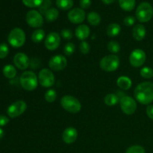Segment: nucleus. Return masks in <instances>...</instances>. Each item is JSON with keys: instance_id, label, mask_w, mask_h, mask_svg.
<instances>
[{"instance_id": "obj_1", "label": "nucleus", "mask_w": 153, "mask_h": 153, "mask_svg": "<svg viewBox=\"0 0 153 153\" xmlns=\"http://www.w3.org/2000/svg\"><path fill=\"white\" fill-rule=\"evenodd\" d=\"M134 96L136 100L142 105H149L153 102V83L143 82L135 88Z\"/></svg>"}, {"instance_id": "obj_2", "label": "nucleus", "mask_w": 153, "mask_h": 153, "mask_svg": "<svg viewBox=\"0 0 153 153\" xmlns=\"http://www.w3.org/2000/svg\"><path fill=\"white\" fill-rule=\"evenodd\" d=\"M19 83L24 90L27 91H33L38 85V78L32 71H25L20 76Z\"/></svg>"}, {"instance_id": "obj_3", "label": "nucleus", "mask_w": 153, "mask_h": 153, "mask_svg": "<svg viewBox=\"0 0 153 153\" xmlns=\"http://www.w3.org/2000/svg\"><path fill=\"white\" fill-rule=\"evenodd\" d=\"M61 105L63 108L71 114H77L82 109L80 101L76 97L70 95H66L61 100Z\"/></svg>"}, {"instance_id": "obj_4", "label": "nucleus", "mask_w": 153, "mask_h": 153, "mask_svg": "<svg viewBox=\"0 0 153 153\" xmlns=\"http://www.w3.org/2000/svg\"><path fill=\"white\" fill-rule=\"evenodd\" d=\"M136 17L140 22H147L153 16V7L149 2H141L136 9Z\"/></svg>"}, {"instance_id": "obj_5", "label": "nucleus", "mask_w": 153, "mask_h": 153, "mask_svg": "<svg viewBox=\"0 0 153 153\" xmlns=\"http://www.w3.org/2000/svg\"><path fill=\"white\" fill-rule=\"evenodd\" d=\"M25 39L26 37L25 31L20 28H14L12 29L7 36V41L13 48L22 47L25 44Z\"/></svg>"}, {"instance_id": "obj_6", "label": "nucleus", "mask_w": 153, "mask_h": 153, "mask_svg": "<svg viewBox=\"0 0 153 153\" xmlns=\"http://www.w3.org/2000/svg\"><path fill=\"white\" fill-rule=\"evenodd\" d=\"M120 58L116 55H108L105 56L101 59L100 66L101 69L108 73L116 71L120 66Z\"/></svg>"}, {"instance_id": "obj_7", "label": "nucleus", "mask_w": 153, "mask_h": 153, "mask_svg": "<svg viewBox=\"0 0 153 153\" xmlns=\"http://www.w3.org/2000/svg\"><path fill=\"white\" fill-rule=\"evenodd\" d=\"M120 108L126 115H132L137 110V102L131 97L124 96L120 100Z\"/></svg>"}, {"instance_id": "obj_8", "label": "nucleus", "mask_w": 153, "mask_h": 153, "mask_svg": "<svg viewBox=\"0 0 153 153\" xmlns=\"http://www.w3.org/2000/svg\"><path fill=\"white\" fill-rule=\"evenodd\" d=\"M38 83L43 88H51L55 84V76L49 69H42L38 74Z\"/></svg>"}, {"instance_id": "obj_9", "label": "nucleus", "mask_w": 153, "mask_h": 153, "mask_svg": "<svg viewBox=\"0 0 153 153\" xmlns=\"http://www.w3.org/2000/svg\"><path fill=\"white\" fill-rule=\"evenodd\" d=\"M27 109V104L23 100H17L12 103L7 108V114L11 118H15L22 115Z\"/></svg>"}, {"instance_id": "obj_10", "label": "nucleus", "mask_w": 153, "mask_h": 153, "mask_svg": "<svg viewBox=\"0 0 153 153\" xmlns=\"http://www.w3.org/2000/svg\"><path fill=\"white\" fill-rule=\"evenodd\" d=\"M26 22L32 28H40L43 24V17L41 13L36 10L28 11L25 16Z\"/></svg>"}, {"instance_id": "obj_11", "label": "nucleus", "mask_w": 153, "mask_h": 153, "mask_svg": "<svg viewBox=\"0 0 153 153\" xmlns=\"http://www.w3.org/2000/svg\"><path fill=\"white\" fill-rule=\"evenodd\" d=\"M146 59V53L140 49H134L129 55V63L133 67H140L143 66Z\"/></svg>"}, {"instance_id": "obj_12", "label": "nucleus", "mask_w": 153, "mask_h": 153, "mask_svg": "<svg viewBox=\"0 0 153 153\" xmlns=\"http://www.w3.org/2000/svg\"><path fill=\"white\" fill-rule=\"evenodd\" d=\"M67 61L64 55H57L52 57L49 61V67L53 71H61L66 68Z\"/></svg>"}, {"instance_id": "obj_13", "label": "nucleus", "mask_w": 153, "mask_h": 153, "mask_svg": "<svg viewBox=\"0 0 153 153\" xmlns=\"http://www.w3.org/2000/svg\"><path fill=\"white\" fill-rule=\"evenodd\" d=\"M61 37L57 32H50L45 39V46L49 51H55L59 47Z\"/></svg>"}, {"instance_id": "obj_14", "label": "nucleus", "mask_w": 153, "mask_h": 153, "mask_svg": "<svg viewBox=\"0 0 153 153\" xmlns=\"http://www.w3.org/2000/svg\"><path fill=\"white\" fill-rule=\"evenodd\" d=\"M68 19L73 24H80L84 22L86 17V13L83 9L76 7L70 10L67 14Z\"/></svg>"}, {"instance_id": "obj_15", "label": "nucleus", "mask_w": 153, "mask_h": 153, "mask_svg": "<svg viewBox=\"0 0 153 153\" xmlns=\"http://www.w3.org/2000/svg\"><path fill=\"white\" fill-rule=\"evenodd\" d=\"M14 65L21 70H25L28 69L30 66V60L28 57L22 52L16 53L13 57Z\"/></svg>"}, {"instance_id": "obj_16", "label": "nucleus", "mask_w": 153, "mask_h": 153, "mask_svg": "<svg viewBox=\"0 0 153 153\" xmlns=\"http://www.w3.org/2000/svg\"><path fill=\"white\" fill-rule=\"evenodd\" d=\"M78 137V131L73 127H68L64 131L62 134V139L67 144L73 143Z\"/></svg>"}, {"instance_id": "obj_17", "label": "nucleus", "mask_w": 153, "mask_h": 153, "mask_svg": "<svg viewBox=\"0 0 153 153\" xmlns=\"http://www.w3.org/2000/svg\"><path fill=\"white\" fill-rule=\"evenodd\" d=\"M90 34H91V29H90L89 26H88L87 25H85V24L79 25L76 28V31H75V35H76V37L79 40H82V41L86 40L90 36Z\"/></svg>"}, {"instance_id": "obj_18", "label": "nucleus", "mask_w": 153, "mask_h": 153, "mask_svg": "<svg viewBox=\"0 0 153 153\" xmlns=\"http://www.w3.org/2000/svg\"><path fill=\"white\" fill-rule=\"evenodd\" d=\"M146 34V28L142 24H137L132 29V36L137 41H141L145 38Z\"/></svg>"}, {"instance_id": "obj_19", "label": "nucleus", "mask_w": 153, "mask_h": 153, "mask_svg": "<svg viewBox=\"0 0 153 153\" xmlns=\"http://www.w3.org/2000/svg\"><path fill=\"white\" fill-rule=\"evenodd\" d=\"M117 85L120 89L127 91L131 88V85H132V82L128 76H121L117 80Z\"/></svg>"}, {"instance_id": "obj_20", "label": "nucleus", "mask_w": 153, "mask_h": 153, "mask_svg": "<svg viewBox=\"0 0 153 153\" xmlns=\"http://www.w3.org/2000/svg\"><path fill=\"white\" fill-rule=\"evenodd\" d=\"M121 31V27L119 24L117 23H111L109 24L108 26L106 29V33L107 35L111 37H114L119 35Z\"/></svg>"}, {"instance_id": "obj_21", "label": "nucleus", "mask_w": 153, "mask_h": 153, "mask_svg": "<svg viewBox=\"0 0 153 153\" xmlns=\"http://www.w3.org/2000/svg\"><path fill=\"white\" fill-rule=\"evenodd\" d=\"M88 22L93 26H97L101 22V16L97 12L91 11L87 16Z\"/></svg>"}, {"instance_id": "obj_22", "label": "nucleus", "mask_w": 153, "mask_h": 153, "mask_svg": "<svg viewBox=\"0 0 153 153\" xmlns=\"http://www.w3.org/2000/svg\"><path fill=\"white\" fill-rule=\"evenodd\" d=\"M119 4L121 8L126 11H131L135 7V0H119Z\"/></svg>"}, {"instance_id": "obj_23", "label": "nucleus", "mask_w": 153, "mask_h": 153, "mask_svg": "<svg viewBox=\"0 0 153 153\" xmlns=\"http://www.w3.org/2000/svg\"><path fill=\"white\" fill-rule=\"evenodd\" d=\"M2 73L4 77L7 78V79H11L16 76V70L11 64H7V65H5L3 67Z\"/></svg>"}, {"instance_id": "obj_24", "label": "nucleus", "mask_w": 153, "mask_h": 153, "mask_svg": "<svg viewBox=\"0 0 153 153\" xmlns=\"http://www.w3.org/2000/svg\"><path fill=\"white\" fill-rule=\"evenodd\" d=\"M44 15L46 21L49 22H54L58 19V16H59V11L55 7H51L46 12Z\"/></svg>"}, {"instance_id": "obj_25", "label": "nucleus", "mask_w": 153, "mask_h": 153, "mask_svg": "<svg viewBox=\"0 0 153 153\" xmlns=\"http://www.w3.org/2000/svg\"><path fill=\"white\" fill-rule=\"evenodd\" d=\"M45 36H46V33L43 29L41 28H38L36 29L35 31H33L32 34H31V40L35 43H39L44 39Z\"/></svg>"}, {"instance_id": "obj_26", "label": "nucleus", "mask_w": 153, "mask_h": 153, "mask_svg": "<svg viewBox=\"0 0 153 153\" xmlns=\"http://www.w3.org/2000/svg\"><path fill=\"white\" fill-rule=\"evenodd\" d=\"M56 5L61 10H70L73 6V0H56Z\"/></svg>"}, {"instance_id": "obj_27", "label": "nucleus", "mask_w": 153, "mask_h": 153, "mask_svg": "<svg viewBox=\"0 0 153 153\" xmlns=\"http://www.w3.org/2000/svg\"><path fill=\"white\" fill-rule=\"evenodd\" d=\"M119 100V98L117 95L114 94H108L105 97L104 102L108 106H114L117 104Z\"/></svg>"}, {"instance_id": "obj_28", "label": "nucleus", "mask_w": 153, "mask_h": 153, "mask_svg": "<svg viewBox=\"0 0 153 153\" xmlns=\"http://www.w3.org/2000/svg\"><path fill=\"white\" fill-rule=\"evenodd\" d=\"M45 100L49 103H52L56 100L57 92L53 89H49L46 91L44 95Z\"/></svg>"}, {"instance_id": "obj_29", "label": "nucleus", "mask_w": 153, "mask_h": 153, "mask_svg": "<svg viewBox=\"0 0 153 153\" xmlns=\"http://www.w3.org/2000/svg\"><path fill=\"white\" fill-rule=\"evenodd\" d=\"M107 48L109 52L113 54H117L120 51V45L115 40H111L109 42L107 45Z\"/></svg>"}, {"instance_id": "obj_30", "label": "nucleus", "mask_w": 153, "mask_h": 153, "mask_svg": "<svg viewBox=\"0 0 153 153\" xmlns=\"http://www.w3.org/2000/svg\"><path fill=\"white\" fill-rule=\"evenodd\" d=\"M43 1L44 0H22V3L26 7L34 8V7H40L43 4Z\"/></svg>"}, {"instance_id": "obj_31", "label": "nucleus", "mask_w": 153, "mask_h": 153, "mask_svg": "<svg viewBox=\"0 0 153 153\" xmlns=\"http://www.w3.org/2000/svg\"><path fill=\"white\" fill-rule=\"evenodd\" d=\"M140 76L144 79H152L153 78V69L149 67H144L140 70Z\"/></svg>"}, {"instance_id": "obj_32", "label": "nucleus", "mask_w": 153, "mask_h": 153, "mask_svg": "<svg viewBox=\"0 0 153 153\" xmlns=\"http://www.w3.org/2000/svg\"><path fill=\"white\" fill-rule=\"evenodd\" d=\"M76 51V45L72 42H69L64 46V52L67 56H70L73 55Z\"/></svg>"}, {"instance_id": "obj_33", "label": "nucleus", "mask_w": 153, "mask_h": 153, "mask_svg": "<svg viewBox=\"0 0 153 153\" xmlns=\"http://www.w3.org/2000/svg\"><path fill=\"white\" fill-rule=\"evenodd\" d=\"M126 153H146L143 146L140 145H134L127 149Z\"/></svg>"}, {"instance_id": "obj_34", "label": "nucleus", "mask_w": 153, "mask_h": 153, "mask_svg": "<svg viewBox=\"0 0 153 153\" xmlns=\"http://www.w3.org/2000/svg\"><path fill=\"white\" fill-rule=\"evenodd\" d=\"M79 50H80L81 53L83 54V55H87L90 52L91 50V46H90L89 43H88L85 40H83L79 44Z\"/></svg>"}, {"instance_id": "obj_35", "label": "nucleus", "mask_w": 153, "mask_h": 153, "mask_svg": "<svg viewBox=\"0 0 153 153\" xmlns=\"http://www.w3.org/2000/svg\"><path fill=\"white\" fill-rule=\"evenodd\" d=\"M9 53V47L6 43L0 44V59L5 58Z\"/></svg>"}, {"instance_id": "obj_36", "label": "nucleus", "mask_w": 153, "mask_h": 153, "mask_svg": "<svg viewBox=\"0 0 153 153\" xmlns=\"http://www.w3.org/2000/svg\"><path fill=\"white\" fill-rule=\"evenodd\" d=\"M61 37L64 39L67 40H71L73 37V33L71 30H70L69 28H64V29L61 30Z\"/></svg>"}, {"instance_id": "obj_37", "label": "nucleus", "mask_w": 153, "mask_h": 153, "mask_svg": "<svg viewBox=\"0 0 153 153\" xmlns=\"http://www.w3.org/2000/svg\"><path fill=\"white\" fill-rule=\"evenodd\" d=\"M51 4H52V3H51L50 0H44L43 4H41V6L39 7V10H40V13H43V14H45L46 12L49 9V7H50Z\"/></svg>"}, {"instance_id": "obj_38", "label": "nucleus", "mask_w": 153, "mask_h": 153, "mask_svg": "<svg viewBox=\"0 0 153 153\" xmlns=\"http://www.w3.org/2000/svg\"><path fill=\"white\" fill-rule=\"evenodd\" d=\"M135 17H134L133 16H127L126 17L124 18L123 19V23L126 26H131V25H134L135 23Z\"/></svg>"}, {"instance_id": "obj_39", "label": "nucleus", "mask_w": 153, "mask_h": 153, "mask_svg": "<svg viewBox=\"0 0 153 153\" xmlns=\"http://www.w3.org/2000/svg\"><path fill=\"white\" fill-rule=\"evenodd\" d=\"M79 4L82 9H88L91 5V0H80Z\"/></svg>"}, {"instance_id": "obj_40", "label": "nucleus", "mask_w": 153, "mask_h": 153, "mask_svg": "<svg viewBox=\"0 0 153 153\" xmlns=\"http://www.w3.org/2000/svg\"><path fill=\"white\" fill-rule=\"evenodd\" d=\"M9 123L8 117L4 115H0V127L4 126Z\"/></svg>"}, {"instance_id": "obj_41", "label": "nucleus", "mask_w": 153, "mask_h": 153, "mask_svg": "<svg viewBox=\"0 0 153 153\" xmlns=\"http://www.w3.org/2000/svg\"><path fill=\"white\" fill-rule=\"evenodd\" d=\"M146 114H147L148 117L149 119L152 120H153V105H148V107L146 108Z\"/></svg>"}, {"instance_id": "obj_42", "label": "nucleus", "mask_w": 153, "mask_h": 153, "mask_svg": "<svg viewBox=\"0 0 153 153\" xmlns=\"http://www.w3.org/2000/svg\"><path fill=\"white\" fill-rule=\"evenodd\" d=\"M102 1L105 4H111L114 1V0H102Z\"/></svg>"}, {"instance_id": "obj_43", "label": "nucleus", "mask_w": 153, "mask_h": 153, "mask_svg": "<svg viewBox=\"0 0 153 153\" xmlns=\"http://www.w3.org/2000/svg\"><path fill=\"white\" fill-rule=\"evenodd\" d=\"M4 131H3L2 128H0V139H1L3 137H4Z\"/></svg>"}]
</instances>
